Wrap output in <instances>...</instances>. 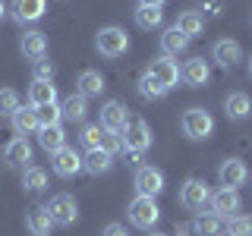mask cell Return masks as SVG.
<instances>
[{"label": "cell", "instance_id": "1", "mask_svg": "<svg viewBox=\"0 0 252 236\" xmlns=\"http://www.w3.org/2000/svg\"><path fill=\"white\" fill-rule=\"evenodd\" d=\"M94 51L107 60H120L126 51H129V35L120 26H104L94 35Z\"/></svg>", "mask_w": 252, "mask_h": 236}, {"label": "cell", "instance_id": "2", "mask_svg": "<svg viewBox=\"0 0 252 236\" xmlns=\"http://www.w3.org/2000/svg\"><path fill=\"white\" fill-rule=\"evenodd\" d=\"M180 129H183V136L189 142H205L215 132V117L202 107H189V110H183V117H180Z\"/></svg>", "mask_w": 252, "mask_h": 236}, {"label": "cell", "instance_id": "3", "mask_svg": "<svg viewBox=\"0 0 252 236\" xmlns=\"http://www.w3.org/2000/svg\"><path fill=\"white\" fill-rule=\"evenodd\" d=\"M44 211L51 214V224L54 227H73L76 220H79V202L69 192L51 195V202L44 205Z\"/></svg>", "mask_w": 252, "mask_h": 236}, {"label": "cell", "instance_id": "4", "mask_svg": "<svg viewBox=\"0 0 252 236\" xmlns=\"http://www.w3.org/2000/svg\"><path fill=\"white\" fill-rule=\"evenodd\" d=\"M126 214H129V224L139 227V230H152L158 224V217H161V208L155 205V199H148V195H136V199L129 202V208H126Z\"/></svg>", "mask_w": 252, "mask_h": 236}, {"label": "cell", "instance_id": "5", "mask_svg": "<svg viewBox=\"0 0 252 236\" xmlns=\"http://www.w3.org/2000/svg\"><path fill=\"white\" fill-rule=\"evenodd\" d=\"M208 199H211V189L205 179L199 177H189L183 179V186H180V205H183L186 211H202L208 208Z\"/></svg>", "mask_w": 252, "mask_h": 236}, {"label": "cell", "instance_id": "6", "mask_svg": "<svg viewBox=\"0 0 252 236\" xmlns=\"http://www.w3.org/2000/svg\"><path fill=\"white\" fill-rule=\"evenodd\" d=\"M123 148H132V151H148L152 148V129H148L145 120H136V117H129V123L123 126Z\"/></svg>", "mask_w": 252, "mask_h": 236}, {"label": "cell", "instance_id": "7", "mask_svg": "<svg viewBox=\"0 0 252 236\" xmlns=\"http://www.w3.org/2000/svg\"><path fill=\"white\" fill-rule=\"evenodd\" d=\"M208 208H211V214H215V217L227 220V217L240 214V208H243V199H240V192H236V189H218V192H211V199H208Z\"/></svg>", "mask_w": 252, "mask_h": 236}, {"label": "cell", "instance_id": "8", "mask_svg": "<svg viewBox=\"0 0 252 236\" xmlns=\"http://www.w3.org/2000/svg\"><path fill=\"white\" fill-rule=\"evenodd\" d=\"M218 179H220V189H240V186H246V179H249V167L240 157H227L218 167Z\"/></svg>", "mask_w": 252, "mask_h": 236}, {"label": "cell", "instance_id": "9", "mask_svg": "<svg viewBox=\"0 0 252 236\" xmlns=\"http://www.w3.org/2000/svg\"><path fill=\"white\" fill-rule=\"evenodd\" d=\"M148 76L158 79V82L170 91V88H177V82H180V66H177V60H173V57L161 54V57H155L152 63H148Z\"/></svg>", "mask_w": 252, "mask_h": 236}, {"label": "cell", "instance_id": "10", "mask_svg": "<svg viewBox=\"0 0 252 236\" xmlns=\"http://www.w3.org/2000/svg\"><path fill=\"white\" fill-rule=\"evenodd\" d=\"M47 10V0H13L10 3V16L13 22H19L22 29L32 26V22H38Z\"/></svg>", "mask_w": 252, "mask_h": 236}, {"label": "cell", "instance_id": "11", "mask_svg": "<svg viewBox=\"0 0 252 236\" xmlns=\"http://www.w3.org/2000/svg\"><path fill=\"white\" fill-rule=\"evenodd\" d=\"M211 60H215L220 69H233L236 63L243 60L240 41H233V38H220V41H215L211 44Z\"/></svg>", "mask_w": 252, "mask_h": 236}, {"label": "cell", "instance_id": "12", "mask_svg": "<svg viewBox=\"0 0 252 236\" xmlns=\"http://www.w3.org/2000/svg\"><path fill=\"white\" fill-rule=\"evenodd\" d=\"M136 192L139 195H148V199H155V195L164 192V173L158 167H139L136 170Z\"/></svg>", "mask_w": 252, "mask_h": 236}, {"label": "cell", "instance_id": "13", "mask_svg": "<svg viewBox=\"0 0 252 236\" xmlns=\"http://www.w3.org/2000/svg\"><path fill=\"white\" fill-rule=\"evenodd\" d=\"M51 167H54V173H57V177L69 179V177H76V173L82 170V157L76 154V148H66V145H63L60 151L51 154Z\"/></svg>", "mask_w": 252, "mask_h": 236}, {"label": "cell", "instance_id": "14", "mask_svg": "<svg viewBox=\"0 0 252 236\" xmlns=\"http://www.w3.org/2000/svg\"><path fill=\"white\" fill-rule=\"evenodd\" d=\"M180 79H183L189 88H202V85H208V79H211L208 60H202V57L186 60V63H183V69H180Z\"/></svg>", "mask_w": 252, "mask_h": 236}, {"label": "cell", "instance_id": "15", "mask_svg": "<svg viewBox=\"0 0 252 236\" xmlns=\"http://www.w3.org/2000/svg\"><path fill=\"white\" fill-rule=\"evenodd\" d=\"M224 114H227V120H233V123L249 120L252 117V98L246 91H230L227 101H224Z\"/></svg>", "mask_w": 252, "mask_h": 236}, {"label": "cell", "instance_id": "16", "mask_svg": "<svg viewBox=\"0 0 252 236\" xmlns=\"http://www.w3.org/2000/svg\"><path fill=\"white\" fill-rule=\"evenodd\" d=\"M126 123H129V110H126L120 101H107V104L101 107V129L123 132Z\"/></svg>", "mask_w": 252, "mask_h": 236}, {"label": "cell", "instance_id": "17", "mask_svg": "<svg viewBox=\"0 0 252 236\" xmlns=\"http://www.w3.org/2000/svg\"><path fill=\"white\" fill-rule=\"evenodd\" d=\"M19 51H22V57L26 60H41V57H47V35L44 31H26V35L19 38Z\"/></svg>", "mask_w": 252, "mask_h": 236}, {"label": "cell", "instance_id": "18", "mask_svg": "<svg viewBox=\"0 0 252 236\" xmlns=\"http://www.w3.org/2000/svg\"><path fill=\"white\" fill-rule=\"evenodd\" d=\"M3 161L10 164V167H22V170H26L29 161H32V145H29V139H26V136H16L10 145H6Z\"/></svg>", "mask_w": 252, "mask_h": 236}, {"label": "cell", "instance_id": "19", "mask_svg": "<svg viewBox=\"0 0 252 236\" xmlns=\"http://www.w3.org/2000/svg\"><path fill=\"white\" fill-rule=\"evenodd\" d=\"M10 120H13L16 136H32V132H38V129H41V123H38V110L32 107V104H26V107L19 104V110H16Z\"/></svg>", "mask_w": 252, "mask_h": 236}, {"label": "cell", "instance_id": "20", "mask_svg": "<svg viewBox=\"0 0 252 236\" xmlns=\"http://www.w3.org/2000/svg\"><path fill=\"white\" fill-rule=\"evenodd\" d=\"M60 114H63V120H69V123H85V117H89V98H82L79 91H73L69 98H63Z\"/></svg>", "mask_w": 252, "mask_h": 236}, {"label": "cell", "instance_id": "21", "mask_svg": "<svg viewBox=\"0 0 252 236\" xmlns=\"http://www.w3.org/2000/svg\"><path fill=\"white\" fill-rule=\"evenodd\" d=\"M104 88H107V82H104V76H101L98 69H85V73H79L76 91L82 94V98H101Z\"/></svg>", "mask_w": 252, "mask_h": 236}, {"label": "cell", "instance_id": "22", "mask_svg": "<svg viewBox=\"0 0 252 236\" xmlns=\"http://www.w3.org/2000/svg\"><path fill=\"white\" fill-rule=\"evenodd\" d=\"M38 145H41V148H44L47 154L60 151V148L66 145V132H63V126H60V123L41 126V129H38Z\"/></svg>", "mask_w": 252, "mask_h": 236}, {"label": "cell", "instance_id": "23", "mask_svg": "<svg viewBox=\"0 0 252 236\" xmlns=\"http://www.w3.org/2000/svg\"><path fill=\"white\" fill-rule=\"evenodd\" d=\"M189 230H192V236H224V220L215 217L208 211V214H195V220L189 224Z\"/></svg>", "mask_w": 252, "mask_h": 236}, {"label": "cell", "instance_id": "24", "mask_svg": "<svg viewBox=\"0 0 252 236\" xmlns=\"http://www.w3.org/2000/svg\"><path fill=\"white\" fill-rule=\"evenodd\" d=\"M29 104H32V107L57 104V85H54V82H35V79H32V88H29Z\"/></svg>", "mask_w": 252, "mask_h": 236}, {"label": "cell", "instance_id": "25", "mask_svg": "<svg viewBox=\"0 0 252 236\" xmlns=\"http://www.w3.org/2000/svg\"><path fill=\"white\" fill-rule=\"evenodd\" d=\"M186 47H189V38H186L177 26L164 29V35H161V51L167 54V57H177V54H183Z\"/></svg>", "mask_w": 252, "mask_h": 236}, {"label": "cell", "instance_id": "26", "mask_svg": "<svg viewBox=\"0 0 252 236\" xmlns=\"http://www.w3.org/2000/svg\"><path fill=\"white\" fill-rule=\"evenodd\" d=\"M110 167H114V157L107 151H101V148H92V151L82 157V170H89L92 177H101V173H107Z\"/></svg>", "mask_w": 252, "mask_h": 236}, {"label": "cell", "instance_id": "27", "mask_svg": "<svg viewBox=\"0 0 252 236\" xmlns=\"http://www.w3.org/2000/svg\"><path fill=\"white\" fill-rule=\"evenodd\" d=\"M22 189L32 195H41L47 189V170L44 167H35V164H29L26 170H22Z\"/></svg>", "mask_w": 252, "mask_h": 236}, {"label": "cell", "instance_id": "28", "mask_svg": "<svg viewBox=\"0 0 252 236\" xmlns=\"http://www.w3.org/2000/svg\"><path fill=\"white\" fill-rule=\"evenodd\" d=\"M183 35L192 41L195 35H202V29H205V19H202V13H195V10H186V13H180L177 16V22H173Z\"/></svg>", "mask_w": 252, "mask_h": 236}, {"label": "cell", "instance_id": "29", "mask_svg": "<svg viewBox=\"0 0 252 236\" xmlns=\"http://www.w3.org/2000/svg\"><path fill=\"white\" fill-rule=\"evenodd\" d=\"M26 227H29L32 236H47L54 224H51V214H47L44 208H32L29 214H26Z\"/></svg>", "mask_w": 252, "mask_h": 236}, {"label": "cell", "instance_id": "30", "mask_svg": "<svg viewBox=\"0 0 252 236\" xmlns=\"http://www.w3.org/2000/svg\"><path fill=\"white\" fill-rule=\"evenodd\" d=\"M139 94H142L145 101H161L164 94H167V88H164V85L158 82V79L148 76V69H145V73L139 76Z\"/></svg>", "mask_w": 252, "mask_h": 236}, {"label": "cell", "instance_id": "31", "mask_svg": "<svg viewBox=\"0 0 252 236\" xmlns=\"http://www.w3.org/2000/svg\"><path fill=\"white\" fill-rule=\"evenodd\" d=\"M161 19H164V13L158 10V6H136V26L139 29L152 31V29L161 26Z\"/></svg>", "mask_w": 252, "mask_h": 236}, {"label": "cell", "instance_id": "32", "mask_svg": "<svg viewBox=\"0 0 252 236\" xmlns=\"http://www.w3.org/2000/svg\"><path fill=\"white\" fill-rule=\"evenodd\" d=\"M101 136H104V129H101V123H85L82 132H79V142H82L85 148H101Z\"/></svg>", "mask_w": 252, "mask_h": 236}, {"label": "cell", "instance_id": "33", "mask_svg": "<svg viewBox=\"0 0 252 236\" xmlns=\"http://www.w3.org/2000/svg\"><path fill=\"white\" fill-rule=\"evenodd\" d=\"M54 73H57V66H54V60H47V57L32 63V79H35V82H54Z\"/></svg>", "mask_w": 252, "mask_h": 236}, {"label": "cell", "instance_id": "34", "mask_svg": "<svg viewBox=\"0 0 252 236\" xmlns=\"http://www.w3.org/2000/svg\"><path fill=\"white\" fill-rule=\"evenodd\" d=\"M227 236H252V217L246 214L227 217Z\"/></svg>", "mask_w": 252, "mask_h": 236}, {"label": "cell", "instance_id": "35", "mask_svg": "<svg viewBox=\"0 0 252 236\" xmlns=\"http://www.w3.org/2000/svg\"><path fill=\"white\" fill-rule=\"evenodd\" d=\"M19 110V91L0 88V117H13Z\"/></svg>", "mask_w": 252, "mask_h": 236}, {"label": "cell", "instance_id": "36", "mask_svg": "<svg viewBox=\"0 0 252 236\" xmlns=\"http://www.w3.org/2000/svg\"><path fill=\"white\" fill-rule=\"evenodd\" d=\"M101 151H107L110 157L120 154V151H123V136H120V132L104 129V136H101Z\"/></svg>", "mask_w": 252, "mask_h": 236}, {"label": "cell", "instance_id": "37", "mask_svg": "<svg viewBox=\"0 0 252 236\" xmlns=\"http://www.w3.org/2000/svg\"><path fill=\"white\" fill-rule=\"evenodd\" d=\"M38 110V123L41 126H51V123H60L63 114H60V104H44V107H35Z\"/></svg>", "mask_w": 252, "mask_h": 236}, {"label": "cell", "instance_id": "38", "mask_svg": "<svg viewBox=\"0 0 252 236\" xmlns=\"http://www.w3.org/2000/svg\"><path fill=\"white\" fill-rule=\"evenodd\" d=\"M220 10H224V6H220V0H202V19H205V16L218 19V16H220Z\"/></svg>", "mask_w": 252, "mask_h": 236}, {"label": "cell", "instance_id": "39", "mask_svg": "<svg viewBox=\"0 0 252 236\" xmlns=\"http://www.w3.org/2000/svg\"><path fill=\"white\" fill-rule=\"evenodd\" d=\"M101 236H129V233H126L123 224H107L104 230H101Z\"/></svg>", "mask_w": 252, "mask_h": 236}, {"label": "cell", "instance_id": "40", "mask_svg": "<svg viewBox=\"0 0 252 236\" xmlns=\"http://www.w3.org/2000/svg\"><path fill=\"white\" fill-rule=\"evenodd\" d=\"M123 157H126V164H132V167H136V164L142 161V154L139 151H132V148H123V151H120Z\"/></svg>", "mask_w": 252, "mask_h": 236}, {"label": "cell", "instance_id": "41", "mask_svg": "<svg viewBox=\"0 0 252 236\" xmlns=\"http://www.w3.org/2000/svg\"><path fill=\"white\" fill-rule=\"evenodd\" d=\"M164 3H167V0H139V6H158V10H161Z\"/></svg>", "mask_w": 252, "mask_h": 236}, {"label": "cell", "instance_id": "42", "mask_svg": "<svg viewBox=\"0 0 252 236\" xmlns=\"http://www.w3.org/2000/svg\"><path fill=\"white\" fill-rule=\"evenodd\" d=\"M6 16H10V6H6V0H0V22H3Z\"/></svg>", "mask_w": 252, "mask_h": 236}, {"label": "cell", "instance_id": "43", "mask_svg": "<svg viewBox=\"0 0 252 236\" xmlns=\"http://www.w3.org/2000/svg\"><path fill=\"white\" fill-rule=\"evenodd\" d=\"M177 236H192V230L189 227H177Z\"/></svg>", "mask_w": 252, "mask_h": 236}, {"label": "cell", "instance_id": "44", "mask_svg": "<svg viewBox=\"0 0 252 236\" xmlns=\"http://www.w3.org/2000/svg\"><path fill=\"white\" fill-rule=\"evenodd\" d=\"M148 236H170V233H161V230H152V233H148Z\"/></svg>", "mask_w": 252, "mask_h": 236}, {"label": "cell", "instance_id": "45", "mask_svg": "<svg viewBox=\"0 0 252 236\" xmlns=\"http://www.w3.org/2000/svg\"><path fill=\"white\" fill-rule=\"evenodd\" d=\"M246 69H249V76H252V57H249V63H246Z\"/></svg>", "mask_w": 252, "mask_h": 236}]
</instances>
